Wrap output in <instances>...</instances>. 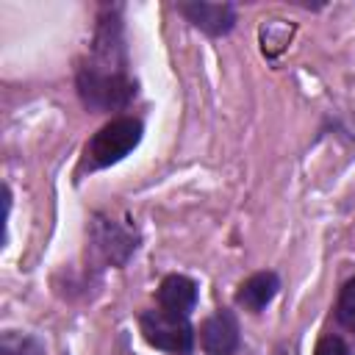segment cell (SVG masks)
<instances>
[{"instance_id":"obj_1","label":"cell","mask_w":355,"mask_h":355,"mask_svg":"<svg viewBox=\"0 0 355 355\" xmlns=\"http://www.w3.org/2000/svg\"><path fill=\"white\" fill-rule=\"evenodd\" d=\"M75 86L80 103L97 114L128 108L136 97V80L130 78V72H105L86 61H80L78 67Z\"/></svg>"},{"instance_id":"obj_2","label":"cell","mask_w":355,"mask_h":355,"mask_svg":"<svg viewBox=\"0 0 355 355\" xmlns=\"http://www.w3.org/2000/svg\"><path fill=\"white\" fill-rule=\"evenodd\" d=\"M141 133H144V128L136 116H116V119L105 122L89 139V144L83 150V164L89 169H103V166L122 161L125 155H130L139 147Z\"/></svg>"},{"instance_id":"obj_3","label":"cell","mask_w":355,"mask_h":355,"mask_svg":"<svg viewBox=\"0 0 355 355\" xmlns=\"http://www.w3.org/2000/svg\"><path fill=\"white\" fill-rule=\"evenodd\" d=\"M89 250L103 266L119 269L139 250V233L133 225H125L111 214H94L89 222Z\"/></svg>"},{"instance_id":"obj_4","label":"cell","mask_w":355,"mask_h":355,"mask_svg":"<svg viewBox=\"0 0 355 355\" xmlns=\"http://www.w3.org/2000/svg\"><path fill=\"white\" fill-rule=\"evenodd\" d=\"M139 327H141L144 341L161 352H169V355H191L194 352V327H191L189 316H178L164 308H153L139 316Z\"/></svg>"},{"instance_id":"obj_5","label":"cell","mask_w":355,"mask_h":355,"mask_svg":"<svg viewBox=\"0 0 355 355\" xmlns=\"http://www.w3.org/2000/svg\"><path fill=\"white\" fill-rule=\"evenodd\" d=\"M241 344L239 322L233 311L219 308L214 316H208L200 327V347L205 355H233Z\"/></svg>"},{"instance_id":"obj_6","label":"cell","mask_w":355,"mask_h":355,"mask_svg":"<svg viewBox=\"0 0 355 355\" xmlns=\"http://www.w3.org/2000/svg\"><path fill=\"white\" fill-rule=\"evenodd\" d=\"M180 14L208 36H225L236 25L233 3H180Z\"/></svg>"},{"instance_id":"obj_7","label":"cell","mask_w":355,"mask_h":355,"mask_svg":"<svg viewBox=\"0 0 355 355\" xmlns=\"http://www.w3.org/2000/svg\"><path fill=\"white\" fill-rule=\"evenodd\" d=\"M197 297H200V288L186 275H166L158 286V308L178 316H191Z\"/></svg>"},{"instance_id":"obj_8","label":"cell","mask_w":355,"mask_h":355,"mask_svg":"<svg viewBox=\"0 0 355 355\" xmlns=\"http://www.w3.org/2000/svg\"><path fill=\"white\" fill-rule=\"evenodd\" d=\"M277 291H280V277H277L275 272L263 269V272L250 275V277L239 286L236 302H239L244 311H250V313H261V311L277 297Z\"/></svg>"},{"instance_id":"obj_9","label":"cell","mask_w":355,"mask_h":355,"mask_svg":"<svg viewBox=\"0 0 355 355\" xmlns=\"http://www.w3.org/2000/svg\"><path fill=\"white\" fill-rule=\"evenodd\" d=\"M0 355H47V349L36 336L6 330L0 338Z\"/></svg>"},{"instance_id":"obj_10","label":"cell","mask_w":355,"mask_h":355,"mask_svg":"<svg viewBox=\"0 0 355 355\" xmlns=\"http://www.w3.org/2000/svg\"><path fill=\"white\" fill-rule=\"evenodd\" d=\"M336 322L341 327H347L349 333H355V277H349L336 300Z\"/></svg>"},{"instance_id":"obj_11","label":"cell","mask_w":355,"mask_h":355,"mask_svg":"<svg viewBox=\"0 0 355 355\" xmlns=\"http://www.w3.org/2000/svg\"><path fill=\"white\" fill-rule=\"evenodd\" d=\"M313 355H352V349H349V344H347L341 336L327 333V336H322V338L316 341Z\"/></svg>"}]
</instances>
